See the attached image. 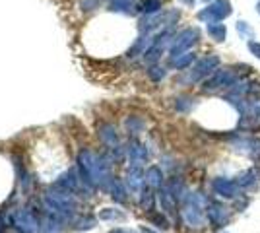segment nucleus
<instances>
[{
  "label": "nucleus",
  "mask_w": 260,
  "mask_h": 233,
  "mask_svg": "<svg viewBox=\"0 0 260 233\" xmlns=\"http://www.w3.org/2000/svg\"><path fill=\"white\" fill-rule=\"evenodd\" d=\"M212 190L216 196L223 198V200H235L237 196L243 194L241 192L243 189L239 187V183L235 179H225V177H216L212 181Z\"/></svg>",
  "instance_id": "3"
},
{
  "label": "nucleus",
  "mask_w": 260,
  "mask_h": 233,
  "mask_svg": "<svg viewBox=\"0 0 260 233\" xmlns=\"http://www.w3.org/2000/svg\"><path fill=\"white\" fill-rule=\"evenodd\" d=\"M181 2H183L185 6H188V8H190V6H194V2H196V0H181Z\"/></svg>",
  "instance_id": "11"
},
{
  "label": "nucleus",
  "mask_w": 260,
  "mask_h": 233,
  "mask_svg": "<svg viewBox=\"0 0 260 233\" xmlns=\"http://www.w3.org/2000/svg\"><path fill=\"white\" fill-rule=\"evenodd\" d=\"M206 216L210 219V227L217 231L221 227H225L231 221V210L223 202H208L206 208Z\"/></svg>",
  "instance_id": "2"
},
{
  "label": "nucleus",
  "mask_w": 260,
  "mask_h": 233,
  "mask_svg": "<svg viewBox=\"0 0 260 233\" xmlns=\"http://www.w3.org/2000/svg\"><path fill=\"white\" fill-rule=\"evenodd\" d=\"M194 43H198V31H196V29H185V31L177 37L171 55L177 57L181 51H185V49H188V47H192Z\"/></svg>",
  "instance_id": "5"
},
{
  "label": "nucleus",
  "mask_w": 260,
  "mask_h": 233,
  "mask_svg": "<svg viewBox=\"0 0 260 233\" xmlns=\"http://www.w3.org/2000/svg\"><path fill=\"white\" fill-rule=\"evenodd\" d=\"M204 2H210V0H204ZM212 2H214V0H212Z\"/></svg>",
  "instance_id": "14"
},
{
  "label": "nucleus",
  "mask_w": 260,
  "mask_h": 233,
  "mask_svg": "<svg viewBox=\"0 0 260 233\" xmlns=\"http://www.w3.org/2000/svg\"><path fill=\"white\" fill-rule=\"evenodd\" d=\"M237 33H239L245 41H252V37H254V29L250 28L248 22H243V20L237 22Z\"/></svg>",
  "instance_id": "8"
},
{
  "label": "nucleus",
  "mask_w": 260,
  "mask_h": 233,
  "mask_svg": "<svg viewBox=\"0 0 260 233\" xmlns=\"http://www.w3.org/2000/svg\"><path fill=\"white\" fill-rule=\"evenodd\" d=\"M260 179V173H258V163L254 165V167H248L245 169L243 173H239V177L235 179L237 183H239V187L245 190V189H252V187H256V183H258Z\"/></svg>",
  "instance_id": "6"
},
{
  "label": "nucleus",
  "mask_w": 260,
  "mask_h": 233,
  "mask_svg": "<svg viewBox=\"0 0 260 233\" xmlns=\"http://www.w3.org/2000/svg\"><path fill=\"white\" fill-rule=\"evenodd\" d=\"M192 62H194V53H187V55H185L183 58L179 57V60L175 62V66L183 70V68H187L188 64H192Z\"/></svg>",
  "instance_id": "9"
},
{
  "label": "nucleus",
  "mask_w": 260,
  "mask_h": 233,
  "mask_svg": "<svg viewBox=\"0 0 260 233\" xmlns=\"http://www.w3.org/2000/svg\"><path fill=\"white\" fill-rule=\"evenodd\" d=\"M219 62H221V58L217 57L216 53H212V55H208V57L200 58V60L192 66L190 78H192V80H196V82H198V80H202V78H210V76L219 68Z\"/></svg>",
  "instance_id": "4"
},
{
  "label": "nucleus",
  "mask_w": 260,
  "mask_h": 233,
  "mask_svg": "<svg viewBox=\"0 0 260 233\" xmlns=\"http://www.w3.org/2000/svg\"><path fill=\"white\" fill-rule=\"evenodd\" d=\"M113 233H124V231H113Z\"/></svg>",
  "instance_id": "13"
},
{
  "label": "nucleus",
  "mask_w": 260,
  "mask_h": 233,
  "mask_svg": "<svg viewBox=\"0 0 260 233\" xmlns=\"http://www.w3.org/2000/svg\"><path fill=\"white\" fill-rule=\"evenodd\" d=\"M256 12H258V14H260V0H258V2H256Z\"/></svg>",
  "instance_id": "12"
},
{
  "label": "nucleus",
  "mask_w": 260,
  "mask_h": 233,
  "mask_svg": "<svg viewBox=\"0 0 260 233\" xmlns=\"http://www.w3.org/2000/svg\"><path fill=\"white\" fill-rule=\"evenodd\" d=\"M233 14L231 2L229 0H214L212 4H208L204 10L198 12V20L206 24H216Z\"/></svg>",
  "instance_id": "1"
},
{
  "label": "nucleus",
  "mask_w": 260,
  "mask_h": 233,
  "mask_svg": "<svg viewBox=\"0 0 260 233\" xmlns=\"http://www.w3.org/2000/svg\"><path fill=\"white\" fill-rule=\"evenodd\" d=\"M248 51L254 55V57L260 60V43L256 41V39H252V41H248Z\"/></svg>",
  "instance_id": "10"
},
{
  "label": "nucleus",
  "mask_w": 260,
  "mask_h": 233,
  "mask_svg": "<svg viewBox=\"0 0 260 233\" xmlns=\"http://www.w3.org/2000/svg\"><path fill=\"white\" fill-rule=\"evenodd\" d=\"M208 35L216 41V43H223L227 39V28L225 24L216 22V24H208Z\"/></svg>",
  "instance_id": "7"
}]
</instances>
